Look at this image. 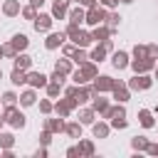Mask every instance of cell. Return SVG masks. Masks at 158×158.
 <instances>
[{
	"mask_svg": "<svg viewBox=\"0 0 158 158\" xmlns=\"http://www.w3.org/2000/svg\"><path fill=\"white\" fill-rule=\"evenodd\" d=\"M69 57H72L77 64H84V62H86V52H84V49H77V47H74V52H72Z\"/></svg>",
	"mask_w": 158,
	"mask_h": 158,
	"instance_id": "obj_26",
	"label": "cell"
},
{
	"mask_svg": "<svg viewBox=\"0 0 158 158\" xmlns=\"http://www.w3.org/2000/svg\"><path fill=\"white\" fill-rule=\"evenodd\" d=\"M35 99H37V96H35V91L30 89V91H25V94L20 96V104H22V106H32V104H35Z\"/></svg>",
	"mask_w": 158,
	"mask_h": 158,
	"instance_id": "obj_22",
	"label": "cell"
},
{
	"mask_svg": "<svg viewBox=\"0 0 158 158\" xmlns=\"http://www.w3.org/2000/svg\"><path fill=\"white\" fill-rule=\"evenodd\" d=\"M67 156H72V158H74V156H81V153H79V148H69V151H67Z\"/></svg>",
	"mask_w": 158,
	"mask_h": 158,
	"instance_id": "obj_44",
	"label": "cell"
},
{
	"mask_svg": "<svg viewBox=\"0 0 158 158\" xmlns=\"http://www.w3.org/2000/svg\"><path fill=\"white\" fill-rule=\"evenodd\" d=\"M27 84L35 86V89H37V86H47V77L40 74V72H30V74H27Z\"/></svg>",
	"mask_w": 158,
	"mask_h": 158,
	"instance_id": "obj_7",
	"label": "cell"
},
{
	"mask_svg": "<svg viewBox=\"0 0 158 158\" xmlns=\"http://www.w3.org/2000/svg\"><path fill=\"white\" fill-rule=\"evenodd\" d=\"M67 35L74 40V44H77V47H86V44L91 42V35H89V32H81L77 25H69V27H67Z\"/></svg>",
	"mask_w": 158,
	"mask_h": 158,
	"instance_id": "obj_1",
	"label": "cell"
},
{
	"mask_svg": "<svg viewBox=\"0 0 158 158\" xmlns=\"http://www.w3.org/2000/svg\"><path fill=\"white\" fill-rule=\"evenodd\" d=\"M0 57H2V52H0Z\"/></svg>",
	"mask_w": 158,
	"mask_h": 158,
	"instance_id": "obj_53",
	"label": "cell"
},
{
	"mask_svg": "<svg viewBox=\"0 0 158 158\" xmlns=\"http://www.w3.org/2000/svg\"><path fill=\"white\" fill-rule=\"evenodd\" d=\"M69 69H72L69 59H59V62L54 64V72H59V74H69Z\"/></svg>",
	"mask_w": 158,
	"mask_h": 158,
	"instance_id": "obj_21",
	"label": "cell"
},
{
	"mask_svg": "<svg viewBox=\"0 0 158 158\" xmlns=\"http://www.w3.org/2000/svg\"><path fill=\"white\" fill-rule=\"evenodd\" d=\"M0 52H2V57H15V54H17V49L12 47V42H10V44H2Z\"/></svg>",
	"mask_w": 158,
	"mask_h": 158,
	"instance_id": "obj_33",
	"label": "cell"
},
{
	"mask_svg": "<svg viewBox=\"0 0 158 158\" xmlns=\"http://www.w3.org/2000/svg\"><path fill=\"white\" fill-rule=\"evenodd\" d=\"M59 89H62V84H59V81L47 84V94H49V96H57V94H59Z\"/></svg>",
	"mask_w": 158,
	"mask_h": 158,
	"instance_id": "obj_36",
	"label": "cell"
},
{
	"mask_svg": "<svg viewBox=\"0 0 158 158\" xmlns=\"http://www.w3.org/2000/svg\"><path fill=\"white\" fill-rule=\"evenodd\" d=\"M10 79H12V84H25V81H27V74H25L22 69H15Z\"/></svg>",
	"mask_w": 158,
	"mask_h": 158,
	"instance_id": "obj_27",
	"label": "cell"
},
{
	"mask_svg": "<svg viewBox=\"0 0 158 158\" xmlns=\"http://www.w3.org/2000/svg\"><path fill=\"white\" fill-rule=\"evenodd\" d=\"M101 2H104V5H106V7H114V5H116V2H118V0H101Z\"/></svg>",
	"mask_w": 158,
	"mask_h": 158,
	"instance_id": "obj_47",
	"label": "cell"
},
{
	"mask_svg": "<svg viewBox=\"0 0 158 158\" xmlns=\"http://www.w3.org/2000/svg\"><path fill=\"white\" fill-rule=\"evenodd\" d=\"M2 118H5V121H7L10 126H12V128H22V126H25V116H22L20 111H15L12 106H7V109H5Z\"/></svg>",
	"mask_w": 158,
	"mask_h": 158,
	"instance_id": "obj_3",
	"label": "cell"
},
{
	"mask_svg": "<svg viewBox=\"0 0 158 158\" xmlns=\"http://www.w3.org/2000/svg\"><path fill=\"white\" fill-rule=\"evenodd\" d=\"M94 77H96V67H94V64H86V62L74 72V81H77V84H84V81L94 79Z\"/></svg>",
	"mask_w": 158,
	"mask_h": 158,
	"instance_id": "obj_2",
	"label": "cell"
},
{
	"mask_svg": "<svg viewBox=\"0 0 158 158\" xmlns=\"http://www.w3.org/2000/svg\"><path fill=\"white\" fill-rule=\"evenodd\" d=\"M12 143H15L12 133H0V148H12Z\"/></svg>",
	"mask_w": 158,
	"mask_h": 158,
	"instance_id": "obj_24",
	"label": "cell"
},
{
	"mask_svg": "<svg viewBox=\"0 0 158 158\" xmlns=\"http://www.w3.org/2000/svg\"><path fill=\"white\" fill-rule=\"evenodd\" d=\"M40 111H42V114H49V111H52V104H49V101H40Z\"/></svg>",
	"mask_w": 158,
	"mask_h": 158,
	"instance_id": "obj_42",
	"label": "cell"
},
{
	"mask_svg": "<svg viewBox=\"0 0 158 158\" xmlns=\"http://www.w3.org/2000/svg\"><path fill=\"white\" fill-rule=\"evenodd\" d=\"M2 121H5V118H2V116H0V126H2Z\"/></svg>",
	"mask_w": 158,
	"mask_h": 158,
	"instance_id": "obj_49",
	"label": "cell"
},
{
	"mask_svg": "<svg viewBox=\"0 0 158 158\" xmlns=\"http://www.w3.org/2000/svg\"><path fill=\"white\" fill-rule=\"evenodd\" d=\"M106 20H109V30H111V32H114V30H116V27H118V20H121V17H118V15H116V12H111V15H109V17H106Z\"/></svg>",
	"mask_w": 158,
	"mask_h": 158,
	"instance_id": "obj_35",
	"label": "cell"
},
{
	"mask_svg": "<svg viewBox=\"0 0 158 158\" xmlns=\"http://www.w3.org/2000/svg\"><path fill=\"white\" fill-rule=\"evenodd\" d=\"M111 126L114 128H126V116H114L111 118Z\"/></svg>",
	"mask_w": 158,
	"mask_h": 158,
	"instance_id": "obj_37",
	"label": "cell"
},
{
	"mask_svg": "<svg viewBox=\"0 0 158 158\" xmlns=\"http://www.w3.org/2000/svg\"><path fill=\"white\" fill-rule=\"evenodd\" d=\"M2 10H5V15H17V12H20V2H17V0H7Z\"/></svg>",
	"mask_w": 158,
	"mask_h": 158,
	"instance_id": "obj_20",
	"label": "cell"
},
{
	"mask_svg": "<svg viewBox=\"0 0 158 158\" xmlns=\"http://www.w3.org/2000/svg\"><path fill=\"white\" fill-rule=\"evenodd\" d=\"M22 15H25L27 20H35V17H37V15H35V7H32V5H30V7H25V10H22Z\"/></svg>",
	"mask_w": 158,
	"mask_h": 158,
	"instance_id": "obj_39",
	"label": "cell"
},
{
	"mask_svg": "<svg viewBox=\"0 0 158 158\" xmlns=\"http://www.w3.org/2000/svg\"><path fill=\"white\" fill-rule=\"evenodd\" d=\"M156 79H158V72H156Z\"/></svg>",
	"mask_w": 158,
	"mask_h": 158,
	"instance_id": "obj_50",
	"label": "cell"
},
{
	"mask_svg": "<svg viewBox=\"0 0 158 158\" xmlns=\"http://www.w3.org/2000/svg\"><path fill=\"white\" fill-rule=\"evenodd\" d=\"M52 27V15H40V17H35V30L37 32H44V30H49Z\"/></svg>",
	"mask_w": 158,
	"mask_h": 158,
	"instance_id": "obj_8",
	"label": "cell"
},
{
	"mask_svg": "<svg viewBox=\"0 0 158 158\" xmlns=\"http://www.w3.org/2000/svg\"><path fill=\"white\" fill-rule=\"evenodd\" d=\"M84 15H86V12H84L81 7H74V10L69 12V22H72V25H79V22L84 20Z\"/></svg>",
	"mask_w": 158,
	"mask_h": 158,
	"instance_id": "obj_18",
	"label": "cell"
},
{
	"mask_svg": "<svg viewBox=\"0 0 158 158\" xmlns=\"http://www.w3.org/2000/svg\"><path fill=\"white\" fill-rule=\"evenodd\" d=\"M64 131H67L72 138H81V121H79V123H64Z\"/></svg>",
	"mask_w": 158,
	"mask_h": 158,
	"instance_id": "obj_17",
	"label": "cell"
},
{
	"mask_svg": "<svg viewBox=\"0 0 158 158\" xmlns=\"http://www.w3.org/2000/svg\"><path fill=\"white\" fill-rule=\"evenodd\" d=\"M42 2H44V0H30V5H32V7H42Z\"/></svg>",
	"mask_w": 158,
	"mask_h": 158,
	"instance_id": "obj_46",
	"label": "cell"
},
{
	"mask_svg": "<svg viewBox=\"0 0 158 158\" xmlns=\"http://www.w3.org/2000/svg\"><path fill=\"white\" fill-rule=\"evenodd\" d=\"M156 156H158V148H156Z\"/></svg>",
	"mask_w": 158,
	"mask_h": 158,
	"instance_id": "obj_51",
	"label": "cell"
},
{
	"mask_svg": "<svg viewBox=\"0 0 158 158\" xmlns=\"http://www.w3.org/2000/svg\"><path fill=\"white\" fill-rule=\"evenodd\" d=\"M148 57H151V59L158 57V44H151V47H148Z\"/></svg>",
	"mask_w": 158,
	"mask_h": 158,
	"instance_id": "obj_43",
	"label": "cell"
},
{
	"mask_svg": "<svg viewBox=\"0 0 158 158\" xmlns=\"http://www.w3.org/2000/svg\"><path fill=\"white\" fill-rule=\"evenodd\" d=\"M40 141H42V146H49V141H52V131H44V133L40 136Z\"/></svg>",
	"mask_w": 158,
	"mask_h": 158,
	"instance_id": "obj_40",
	"label": "cell"
},
{
	"mask_svg": "<svg viewBox=\"0 0 158 158\" xmlns=\"http://www.w3.org/2000/svg\"><path fill=\"white\" fill-rule=\"evenodd\" d=\"M67 5H69V0H54V5H52V17H64V15H67Z\"/></svg>",
	"mask_w": 158,
	"mask_h": 158,
	"instance_id": "obj_11",
	"label": "cell"
},
{
	"mask_svg": "<svg viewBox=\"0 0 158 158\" xmlns=\"http://www.w3.org/2000/svg\"><path fill=\"white\" fill-rule=\"evenodd\" d=\"M106 109H109V104H106V99H101V96L96 94V96H94V111H101V114H104Z\"/></svg>",
	"mask_w": 158,
	"mask_h": 158,
	"instance_id": "obj_28",
	"label": "cell"
},
{
	"mask_svg": "<svg viewBox=\"0 0 158 158\" xmlns=\"http://www.w3.org/2000/svg\"><path fill=\"white\" fill-rule=\"evenodd\" d=\"M111 86H114V79L111 77H99V79L94 77V89L96 91H109Z\"/></svg>",
	"mask_w": 158,
	"mask_h": 158,
	"instance_id": "obj_9",
	"label": "cell"
},
{
	"mask_svg": "<svg viewBox=\"0 0 158 158\" xmlns=\"http://www.w3.org/2000/svg\"><path fill=\"white\" fill-rule=\"evenodd\" d=\"M138 118H141V126H146V128H151V126H153V116H151V111H141V114H138Z\"/></svg>",
	"mask_w": 158,
	"mask_h": 158,
	"instance_id": "obj_30",
	"label": "cell"
},
{
	"mask_svg": "<svg viewBox=\"0 0 158 158\" xmlns=\"http://www.w3.org/2000/svg\"><path fill=\"white\" fill-rule=\"evenodd\" d=\"M109 35H111L109 27H96V30L91 32V40H101V42H104V40H109Z\"/></svg>",
	"mask_w": 158,
	"mask_h": 158,
	"instance_id": "obj_19",
	"label": "cell"
},
{
	"mask_svg": "<svg viewBox=\"0 0 158 158\" xmlns=\"http://www.w3.org/2000/svg\"><path fill=\"white\" fill-rule=\"evenodd\" d=\"M2 101H5V104H7V106H12V104H15V101H17V96H15V94H12V91H7V94H5V96H2Z\"/></svg>",
	"mask_w": 158,
	"mask_h": 158,
	"instance_id": "obj_38",
	"label": "cell"
},
{
	"mask_svg": "<svg viewBox=\"0 0 158 158\" xmlns=\"http://www.w3.org/2000/svg\"><path fill=\"white\" fill-rule=\"evenodd\" d=\"M111 91H114V99H116V101H126V99H128V91H126V86H123L121 81H114Z\"/></svg>",
	"mask_w": 158,
	"mask_h": 158,
	"instance_id": "obj_10",
	"label": "cell"
},
{
	"mask_svg": "<svg viewBox=\"0 0 158 158\" xmlns=\"http://www.w3.org/2000/svg\"><path fill=\"white\" fill-rule=\"evenodd\" d=\"M74 106H77V99H74V96H67V99L57 101V106H54V109H57V114H59V116H67Z\"/></svg>",
	"mask_w": 158,
	"mask_h": 158,
	"instance_id": "obj_6",
	"label": "cell"
},
{
	"mask_svg": "<svg viewBox=\"0 0 158 158\" xmlns=\"http://www.w3.org/2000/svg\"><path fill=\"white\" fill-rule=\"evenodd\" d=\"M0 77H2V72H0Z\"/></svg>",
	"mask_w": 158,
	"mask_h": 158,
	"instance_id": "obj_52",
	"label": "cell"
},
{
	"mask_svg": "<svg viewBox=\"0 0 158 158\" xmlns=\"http://www.w3.org/2000/svg\"><path fill=\"white\" fill-rule=\"evenodd\" d=\"M47 131H52V133L64 131V121L62 118H47Z\"/></svg>",
	"mask_w": 158,
	"mask_h": 158,
	"instance_id": "obj_16",
	"label": "cell"
},
{
	"mask_svg": "<svg viewBox=\"0 0 158 158\" xmlns=\"http://www.w3.org/2000/svg\"><path fill=\"white\" fill-rule=\"evenodd\" d=\"M12 47H15V49H25V47H27V37H25V35H15V37H12Z\"/></svg>",
	"mask_w": 158,
	"mask_h": 158,
	"instance_id": "obj_25",
	"label": "cell"
},
{
	"mask_svg": "<svg viewBox=\"0 0 158 158\" xmlns=\"http://www.w3.org/2000/svg\"><path fill=\"white\" fill-rule=\"evenodd\" d=\"M79 2H81V5H86V7H94V5H96V0H79Z\"/></svg>",
	"mask_w": 158,
	"mask_h": 158,
	"instance_id": "obj_45",
	"label": "cell"
},
{
	"mask_svg": "<svg viewBox=\"0 0 158 158\" xmlns=\"http://www.w3.org/2000/svg\"><path fill=\"white\" fill-rule=\"evenodd\" d=\"M79 121H81V123H94V109H84V111L79 114Z\"/></svg>",
	"mask_w": 158,
	"mask_h": 158,
	"instance_id": "obj_29",
	"label": "cell"
},
{
	"mask_svg": "<svg viewBox=\"0 0 158 158\" xmlns=\"http://www.w3.org/2000/svg\"><path fill=\"white\" fill-rule=\"evenodd\" d=\"M128 86H131V89H148V86H151V79L143 77V74H136V79H131Z\"/></svg>",
	"mask_w": 158,
	"mask_h": 158,
	"instance_id": "obj_13",
	"label": "cell"
},
{
	"mask_svg": "<svg viewBox=\"0 0 158 158\" xmlns=\"http://www.w3.org/2000/svg\"><path fill=\"white\" fill-rule=\"evenodd\" d=\"M64 37H67L64 32H54V35H49V37H47V42H44V44H47V49H54V47H59V44L64 42Z\"/></svg>",
	"mask_w": 158,
	"mask_h": 158,
	"instance_id": "obj_12",
	"label": "cell"
},
{
	"mask_svg": "<svg viewBox=\"0 0 158 158\" xmlns=\"http://www.w3.org/2000/svg\"><path fill=\"white\" fill-rule=\"evenodd\" d=\"M30 64H32V59L27 57V54H15V69H30Z\"/></svg>",
	"mask_w": 158,
	"mask_h": 158,
	"instance_id": "obj_15",
	"label": "cell"
},
{
	"mask_svg": "<svg viewBox=\"0 0 158 158\" xmlns=\"http://www.w3.org/2000/svg\"><path fill=\"white\" fill-rule=\"evenodd\" d=\"M104 54H106V49H104V44H101V47H96V49L91 52V57H89V59H94V62H101V59H104Z\"/></svg>",
	"mask_w": 158,
	"mask_h": 158,
	"instance_id": "obj_34",
	"label": "cell"
},
{
	"mask_svg": "<svg viewBox=\"0 0 158 158\" xmlns=\"http://www.w3.org/2000/svg\"><path fill=\"white\" fill-rule=\"evenodd\" d=\"M94 136L96 138H106L109 136V126L106 123H94Z\"/></svg>",
	"mask_w": 158,
	"mask_h": 158,
	"instance_id": "obj_23",
	"label": "cell"
},
{
	"mask_svg": "<svg viewBox=\"0 0 158 158\" xmlns=\"http://www.w3.org/2000/svg\"><path fill=\"white\" fill-rule=\"evenodd\" d=\"M121 2H133V0H121Z\"/></svg>",
	"mask_w": 158,
	"mask_h": 158,
	"instance_id": "obj_48",
	"label": "cell"
},
{
	"mask_svg": "<svg viewBox=\"0 0 158 158\" xmlns=\"http://www.w3.org/2000/svg\"><path fill=\"white\" fill-rule=\"evenodd\" d=\"M79 153L91 156V153H94V143H91V141H79Z\"/></svg>",
	"mask_w": 158,
	"mask_h": 158,
	"instance_id": "obj_32",
	"label": "cell"
},
{
	"mask_svg": "<svg viewBox=\"0 0 158 158\" xmlns=\"http://www.w3.org/2000/svg\"><path fill=\"white\" fill-rule=\"evenodd\" d=\"M131 146H133L136 151H146V148H148V141H146L143 136H136V138L131 141Z\"/></svg>",
	"mask_w": 158,
	"mask_h": 158,
	"instance_id": "obj_31",
	"label": "cell"
},
{
	"mask_svg": "<svg viewBox=\"0 0 158 158\" xmlns=\"http://www.w3.org/2000/svg\"><path fill=\"white\" fill-rule=\"evenodd\" d=\"M111 62H114L116 69H123V67H128V54H126V52H116Z\"/></svg>",
	"mask_w": 158,
	"mask_h": 158,
	"instance_id": "obj_14",
	"label": "cell"
},
{
	"mask_svg": "<svg viewBox=\"0 0 158 158\" xmlns=\"http://www.w3.org/2000/svg\"><path fill=\"white\" fill-rule=\"evenodd\" d=\"M104 17H106V12H104L101 7H96V5H94V7H89V12L84 15V20H86L89 25H101V20H104Z\"/></svg>",
	"mask_w": 158,
	"mask_h": 158,
	"instance_id": "obj_5",
	"label": "cell"
},
{
	"mask_svg": "<svg viewBox=\"0 0 158 158\" xmlns=\"http://www.w3.org/2000/svg\"><path fill=\"white\" fill-rule=\"evenodd\" d=\"M133 54H136V57H146V54H148V47H138V44H136Z\"/></svg>",
	"mask_w": 158,
	"mask_h": 158,
	"instance_id": "obj_41",
	"label": "cell"
},
{
	"mask_svg": "<svg viewBox=\"0 0 158 158\" xmlns=\"http://www.w3.org/2000/svg\"><path fill=\"white\" fill-rule=\"evenodd\" d=\"M131 67H133V72H136V74H143V72H148V69H153V67H156V59H151V57H136Z\"/></svg>",
	"mask_w": 158,
	"mask_h": 158,
	"instance_id": "obj_4",
	"label": "cell"
}]
</instances>
